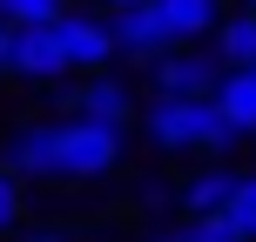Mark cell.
I'll use <instances>...</instances> for the list:
<instances>
[{
  "label": "cell",
  "mask_w": 256,
  "mask_h": 242,
  "mask_svg": "<svg viewBox=\"0 0 256 242\" xmlns=\"http://www.w3.org/2000/svg\"><path fill=\"white\" fill-rule=\"evenodd\" d=\"M142 135L162 155H230L243 141L230 115L216 108V94H155L142 108Z\"/></svg>",
  "instance_id": "cell-1"
},
{
  "label": "cell",
  "mask_w": 256,
  "mask_h": 242,
  "mask_svg": "<svg viewBox=\"0 0 256 242\" xmlns=\"http://www.w3.org/2000/svg\"><path fill=\"white\" fill-rule=\"evenodd\" d=\"M122 135L128 128L108 121H54V182H94V175H115L122 168Z\"/></svg>",
  "instance_id": "cell-2"
},
{
  "label": "cell",
  "mask_w": 256,
  "mask_h": 242,
  "mask_svg": "<svg viewBox=\"0 0 256 242\" xmlns=\"http://www.w3.org/2000/svg\"><path fill=\"white\" fill-rule=\"evenodd\" d=\"M0 74H14V81H61V74H74V67H68V47H61V27L54 20L7 27V61H0Z\"/></svg>",
  "instance_id": "cell-3"
},
{
  "label": "cell",
  "mask_w": 256,
  "mask_h": 242,
  "mask_svg": "<svg viewBox=\"0 0 256 242\" xmlns=\"http://www.w3.org/2000/svg\"><path fill=\"white\" fill-rule=\"evenodd\" d=\"M148 81H155V94H216L222 61H216V47L182 40V47H168V54L148 61Z\"/></svg>",
  "instance_id": "cell-4"
},
{
  "label": "cell",
  "mask_w": 256,
  "mask_h": 242,
  "mask_svg": "<svg viewBox=\"0 0 256 242\" xmlns=\"http://www.w3.org/2000/svg\"><path fill=\"white\" fill-rule=\"evenodd\" d=\"M54 27H61V47H68V67L74 74H94V67L115 61V20L108 13H74L68 7Z\"/></svg>",
  "instance_id": "cell-5"
},
{
  "label": "cell",
  "mask_w": 256,
  "mask_h": 242,
  "mask_svg": "<svg viewBox=\"0 0 256 242\" xmlns=\"http://www.w3.org/2000/svg\"><path fill=\"white\" fill-rule=\"evenodd\" d=\"M108 20H115V54L122 61H155V54L176 47V34H168V20H162L155 0H135V7L108 13Z\"/></svg>",
  "instance_id": "cell-6"
},
{
  "label": "cell",
  "mask_w": 256,
  "mask_h": 242,
  "mask_svg": "<svg viewBox=\"0 0 256 242\" xmlns=\"http://www.w3.org/2000/svg\"><path fill=\"white\" fill-rule=\"evenodd\" d=\"M74 115H88V121H108V128H128V121L142 115V108H135V88H128L122 74L94 67V74H81V88H74Z\"/></svg>",
  "instance_id": "cell-7"
},
{
  "label": "cell",
  "mask_w": 256,
  "mask_h": 242,
  "mask_svg": "<svg viewBox=\"0 0 256 242\" xmlns=\"http://www.w3.org/2000/svg\"><path fill=\"white\" fill-rule=\"evenodd\" d=\"M236 182H243V175H236V168H222V155H216L209 168H196V175L176 189V202H182V216H216V209H230Z\"/></svg>",
  "instance_id": "cell-8"
},
{
  "label": "cell",
  "mask_w": 256,
  "mask_h": 242,
  "mask_svg": "<svg viewBox=\"0 0 256 242\" xmlns=\"http://www.w3.org/2000/svg\"><path fill=\"white\" fill-rule=\"evenodd\" d=\"M7 168L14 175H34V182H54V121H34V128H20V135L7 141Z\"/></svg>",
  "instance_id": "cell-9"
},
{
  "label": "cell",
  "mask_w": 256,
  "mask_h": 242,
  "mask_svg": "<svg viewBox=\"0 0 256 242\" xmlns=\"http://www.w3.org/2000/svg\"><path fill=\"white\" fill-rule=\"evenodd\" d=\"M216 108L230 115L236 135H256V61H250V67H222V81H216Z\"/></svg>",
  "instance_id": "cell-10"
},
{
  "label": "cell",
  "mask_w": 256,
  "mask_h": 242,
  "mask_svg": "<svg viewBox=\"0 0 256 242\" xmlns=\"http://www.w3.org/2000/svg\"><path fill=\"white\" fill-rule=\"evenodd\" d=\"M209 47H216V61H222V67H250V61H256V7L222 13L216 34H209Z\"/></svg>",
  "instance_id": "cell-11"
},
{
  "label": "cell",
  "mask_w": 256,
  "mask_h": 242,
  "mask_svg": "<svg viewBox=\"0 0 256 242\" xmlns=\"http://www.w3.org/2000/svg\"><path fill=\"white\" fill-rule=\"evenodd\" d=\"M155 7H162L176 47H182V40H209V34H216V20H222V0H155Z\"/></svg>",
  "instance_id": "cell-12"
},
{
  "label": "cell",
  "mask_w": 256,
  "mask_h": 242,
  "mask_svg": "<svg viewBox=\"0 0 256 242\" xmlns=\"http://www.w3.org/2000/svg\"><path fill=\"white\" fill-rule=\"evenodd\" d=\"M148 242H250V236H243V229H236V222L216 209V216H182L176 229H155Z\"/></svg>",
  "instance_id": "cell-13"
},
{
  "label": "cell",
  "mask_w": 256,
  "mask_h": 242,
  "mask_svg": "<svg viewBox=\"0 0 256 242\" xmlns=\"http://www.w3.org/2000/svg\"><path fill=\"white\" fill-rule=\"evenodd\" d=\"M68 0H0V20L7 27H27V20H61Z\"/></svg>",
  "instance_id": "cell-14"
},
{
  "label": "cell",
  "mask_w": 256,
  "mask_h": 242,
  "mask_svg": "<svg viewBox=\"0 0 256 242\" xmlns=\"http://www.w3.org/2000/svg\"><path fill=\"white\" fill-rule=\"evenodd\" d=\"M222 216H230L236 229L256 242V175H243V182H236V195H230V209H222Z\"/></svg>",
  "instance_id": "cell-15"
},
{
  "label": "cell",
  "mask_w": 256,
  "mask_h": 242,
  "mask_svg": "<svg viewBox=\"0 0 256 242\" xmlns=\"http://www.w3.org/2000/svg\"><path fill=\"white\" fill-rule=\"evenodd\" d=\"M20 209H27V195H20V175H14V168L0 162V236H7V229H20Z\"/></svg>",
  "instance_id": "cell-16"
},
{
  "label": "cell",
  "mask_w": 256,
  "mask_h": 242,
  "mask_svg": "<svg viewBox=\"0 0 256 242\" xmlns=\"http://www.w3.org/2000/svg\"><path fill=\"white\" fill-rule=\"evenodd\" d=\"M27 242H74V236H68V229H34Z\"/></svg>",
  "instance_id": "cell-17"
},
{
  "label": "cell",
  "mask_w": 256,
  "mask_h": 242,
  "mask_svg": "<svg viewBox=\"0 0 256 242\" xmlns=\"http://www.w3.org/2000/svg\"><path fill=\"white\" fill-rule=\"evenodd\" d=\"M122 7H135V0H102V13H122Z\"/></svg>",
  "instance_id": "cell-18"
},
{
  "label": "cell",
  "mask_w": 256,
  "mask_h": 242,
  "mask_svg": "<svg viewBox=\"0 0 256 242\" xmlns=\"http://www.w3.org/2000/svg\"><path fill=\"white\" fill-rule=\"evenodd\" d=\"M0 61H7V20H0Z\"/></svg>",
  "instance_id": "cell-19"
},
{
  "label": "cell",
  "mask_w": 256,
  "mask_h": 242,
  "mask_svg": "<svg viewBox=\"0 0 256 242\" xmlns=\"http://www.w3.org/2000/svg\"><path fill=\"white\" fill-rule=\"evenodd\" d=\"M243 7H256V0H243Z\"/></svg>",
  "instance_id": "cell-20"
}]
</instances>
